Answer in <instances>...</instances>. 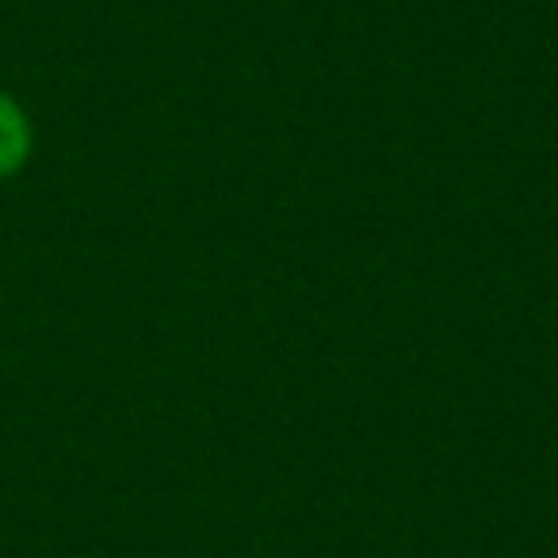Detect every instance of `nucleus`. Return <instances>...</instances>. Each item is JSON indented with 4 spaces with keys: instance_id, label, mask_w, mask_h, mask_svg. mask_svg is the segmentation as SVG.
Returning a JSON list of instances; mask_svg holds the SVG:
<instances>
[{
    "instance_id": "1",
    "label": "nucleus",
    "mask_w": 558,
    "mask_h": 558,
    "mask_svg": "<svg viewBox=\"0 0 558 558\" xmlns=\"http://www.w3.org/2000/svg\"><path fill=\"white\" fill-rule=\"evenodd\" d=\"M35 149V131L27 111L16 104V96H9L0 88V180L16 177Z\"/></svg>"
}]
</instances>
